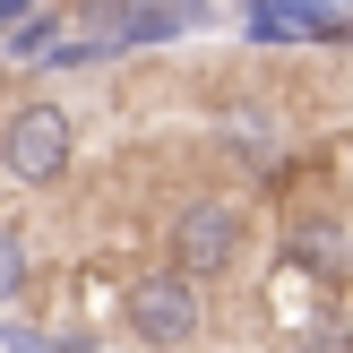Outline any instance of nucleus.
I'll use <instances>...</instances> for the list:
<instances>
[{"mask_svg": "<svg viewBox=\"0 0 353 353\" xmlns=\"http://www.w3.org/2000/svg\"><path fill=\"white\" fill-rule=\"evenodd\" d=\"M121 319L138 327V345H199V327H207L199 276H181V268L138 276V285H130V302H121Z\"/></svg>", "mask_w": 353, "mask_h": 353, "instance_id": "nucleus-2", "label": "nucleus"}, {"mask_svg": "<svg viewBox=\"0 0 353 353\" xmlns=\"http://www.w3.org/2000/svg\"><path fill=\"white\" fill-rule=\"evenodd\" d=\"M69 155H78V121H69V103L34 95V103H17V112L0 121V172H9V181L43 190V181L69 172Z\"/></svg>", "mask_w": 353, "mask_h": 353, "instance_id": "nucleus-1", "label": "nucleus"}, {"mask_svg": "<svg viewBox=\"0 0 353 353\" xmlns=\"http://www.w3.org/2000/svg\"><path fill=\"white\" fill-rule=\"evenodd\" d=\"M26 276H34L26 233H9V224H0V302H9V293H26Z\"/></svg>", "mask_w": 353, "mask_h": 353, "instance_id": "nucleus-6", "label": "nucleus"}, {"mask_svg": "<svg viewBox=\"0 0 353 353\" xmlns=\"http://www.w3.org/2000/svg\"><path fill=\"white\" fill-rule=\"evenodd\" d=\"M52 34H61V9H26V17H9V52H17V61H43Z\"/></svg>", "mask_w": 353, "mask_h": 353, "instance_id": "nucleus-5", "label": "nucleus"}, {"mask_svg": "<svg viewBox=\"0 0 353 353\" xmlns=\"http://www.w3.org/2000/svg\"><path fill=\"white\" fill-rule=\"evenodd\" d=\"M285 259L310 268V276H345V233H336V224H293V233H285Z\"/></svg>", "mask_w": 353, "mask_h": 353, "instance_id": "nucleus-4", "label": "nucleus"}, {"mask_svg": "<svg viewBox=\"0 0 353 353\" xmlns=\"http://www.w3.org/2000/svg\"><path fill=\"white\" fill-rule=\"evenodd\" d=\"M241 241H250V216H241L233 199H190L181 216H172V268L181 276H224L241 259Z\"/></svg>", "mask_w": 353, "mask_h": 353, "instance_id": "nucleus-3", "label": "nucleus"}, {"mask_svg": "<svg viewBox=\"0 0 353 353\" xmlns=\"http://www.w3.org/2000/svg\"><path fill=\"white\" fill-rule=\"evenodd\" d=\"M34 9V0H0V26H9V17H26Z\"/></svg>", "mask_w": 353, "mask_h": 353, "instance_id": "nucleus-7", "label": "nucleus"}]
</instances>
